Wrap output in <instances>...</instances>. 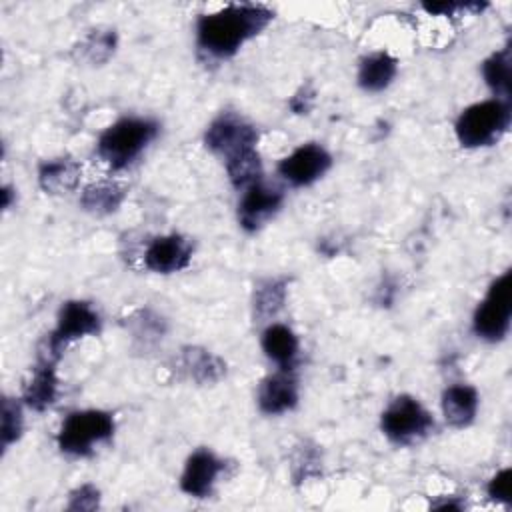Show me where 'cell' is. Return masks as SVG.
Here are the masks:
<instances>
[{
	"label": "cell",
	"instance_id": "12",
	"mask_svg": "<svg viewBox=\"0 0 512 512\" xmlns=\"http://www.w3.org/2000/svg\"><path fill=\"white\" fill-rule=\"evenodd\" d=\"M222 468L224 464L214 452L200 448L194 454H190V458L186 460V466L180 478V488L190 496L204 498L210 494Z\"/></svg>",
	"mask_w": 512,
	"mask_h": 512
},
{
	"label": "cell",
	"instance_id": "1",
	"mask_svg": "<svg viewBox=\"0 0 512 512\" xmlns=\"http://www.w3.org/2000/svg\"><path fill=\"white\" fill-rule=\"evenodd\" d=\"M272 16L274 14L260 4H232L218 12L204 14L196 24L198 46L214 58H228L246 40L262 32Z\"/></svg>",
	"mask_w": 512,
	"mask_h": 512
},
{
	"label": "cell",
	"instance_id": "20",
	"mask_svg": "<svg viewBox=\"0 0 512 512\" xmlns=\"http://www.w3.org/2000/svg\"><path fill=\"white\" fill-rule=\"evenodd\" d=\"M224 162H226L228 178L236 188H248L250 184L258 182L262 176V162L256 148L240 150L228 156Z\"/></svg>",
	"mask_w": 512,
	"mask_h": 512
},
{
	"label": "cell",
	"instance_id": "22",
	"mask_svg": "<svg viewBox=\"0 0 512 512\" xmlns=\"http://www.w3.org/2000/svg\"><path fill=\"white\" fill-rule=\"evenodd\" d=\"M122 188L118 184H110V182H100V184H92L84 190L82 194V206L90 212L96 214H106L118 208V204L122 202Z\"/></svg>",
	"mask_w": 512,
	"mask_h": 512
},
{
	"label": "cell",
	"instance_id": "27",
	"mask_svg": "<svg viewBox=\"0 0 512 512\" xmlns=\"http://www.w3.org/2000/svg\"><path fill=\"white\" fill-rule=\"evenodd\" d=\"M98 500H100L98 490L90 484H84L72 492L68 508L70 510H94L98 506Z\"/></svg>",
	"mask_w": 512,
	"mask_h": 512
},
{
	"label": "cell",
	"instance_id": "10",
	"mask_svg": "<svg viewBox=\"0 0 512 512\" xmlns=\"http://www.w3.org/2000/svg\"><path fill=\"white\" fill-rule=\"evenodd\" d=\"M282 200L284 194L278 188L268 186L262 180L250 184L248 188H244V194L238 204L240 226L248 232L258 230L272 214L278 212Z\"/></svg>",
	"mask_w": 512,
	"mask_h": 512
},
{
	"label": "cell",
	"instance_id": "17",
	"mask_svg": "<svg viewBox=\"0 0 512 512\" xmlns=\"http://www.w3.org/2000/svg\"><path fill=\"white\" fill-rule=\"evenodd\" d=\"M78 178H80V166L70 158L48 160L38 170V182L42 190L50 194L70 192L72 188H76Z\"/></svg>",
	"mask_w": 512,
	"mask_h": 512
},
{
	"label": "cell",
	"instance_id": "15",
	"mask_svg": "<svg viewBox=\"0 0 512 512\" xmlns=\"http://www.w3.org/2000/svg\"><path fill=\"white\" fill-rule=\"evenodd\" d=\"M56 362L40 358L34 374L24 390V402L34 410H46L58 394V380H56Z\"/></svg>",
	"mask_w": 512,
	"mask_h": 512
},
{
	"label": "cell",
	"instance_id": "7",
	"mask_svg": "<svg viewBox=\"0 0 512 512\" xmlns=\"http://www.w3.org/2000/svg\"><path fill=\"white\" fill-rule=\"evenodd\" d=\"M430 412L412 396L394 398L382 412V432L396 444L414 442L430 432Z\"/></svg>",
	"mask_w": 512,
	"mask_h": 512
},
{
	"label": "cell",
	"instance_id": "24",
	"mask_svg": "<svg viewBox=\"0 0 512 512\" xmlns=\"http://www.w3.org/2000/svg\"><path fill=\"white\" fill-rule=\"evenodd\" d=\"M114 44L116 36L112 30H92L80 44V56L92 64H100L114 52Z\"/></svg>",
	"mask_w": 512,
	"mask_h": 512
},
{
	"label": "cell",
	"instance_id": "18",
	"mask_svg": "<svg viewBox=\"0 0 512 512\" xmlns=\"http://www.w3.org/2000/svg\"><path fill=\"white\" fill-rule=\"evenodd\" d=\"M398 64L386 52H374L360 62L358 84L368 92L384 90L396 76Z\"/></svg>",
	"mask_w": 512,
	"mask_h": 512
},
{
	"label": "cell",
	"instance_id": "11",
	"mask_svg": "<svg viewBox=\"0 0 512 512\" xmlns=\"http://www.w3.org/2000/svg\"><path fill=\"white\" fill-rule=\"evenodd\" d=\"M192 258V244L180 234L154 238L144 252V266L158 274H170L186 268Z\"/></svg>",
	"mask_w": 512,
	"mask_h": 512
},
{
	"label": "cell",
	"instance_id": "26",
	"mask_svg": "<svg viewBox=\"0 0 512 512\" xmlns=\"http://www.w3.org/2000/svg\"><path fill=\"white\" fill-rule=\"evenodd\" d=\"M512 470L510 468H504L500 472H496V476L490 480L488 484V496L496 502H504V504H510L512 496Z\"/></svg>",
	"mask_w": 512,
	"mask_h": 512
},
{
	"label": "cell",
	"instance_id": "29",
	"mask_svg": "<svg viewBox=\"0 0 512 512\" xmlns=\"http://www.w3.org/2000/svg\"><path fill=\"white\" fill-rule=\"evenodd\" d=\"M308 454H310V448H304V450H300V458H296V462H308ZM310 464H304V472H302V476L306 478V476H310V468H308Z\"/></svg>",
	"mask_w": 512,
	"mask_h": 512
},
{
	"label": "cell",
	"instance_id": "28",
	"mask_svg": "<svg viewBox=\"0 0 512 512\" xmlns=\"http://www.w3.org/2000/svg\"><path fill=\"white\" fill-rule=\"evenodd\" d=\"M482 4H456V2H432V4H424V10H428L430 14H456L460 10H480Z\"/></svg>",
	"mask_w": 512,
	"mask_h": 512
},
{
	"label": "cell",
	"instance_id": "13",
	"mask_svg": "<svg viewBox=\"0 0 512 512\" xmlns=\"http://www.w3.org/2000/svg\"><path fill=\"white\" fill-rule=\"evenodd\" d=\"M298 384L290 370L280 368L262 380L258 388V406L266 414H282L296 406Z\"/></svg>",
	"mask_w": 512,
	"mask_h": 512
},
{
	"label": "cell",
	"instance_id": "2",
	"mask_svg": "<svg viewBox=\"0 0 512 512\" xmlns=\"http://www.w3.org/2000/svg\"><path fill=\"white\" fill-rule=\"evenodd\" d=\"M156 134L158 124L154 120L120 118L100 134L96 150L108 166L122 170L142 154V150L156 138Z\"/></svg>",
	"mask_w": 512,
	"mask_h": 512
},
{
	"label": "cell",
	"instance_id": "6",
	"mask_svg": "<svg viewBox=\"0 0 512 512\" xmlns=\"http://www.w3.org/2000/svg\"><path fill=\"white\" fill-rule=\"evenodd\" d=\"M100 330L98 312L82 300H70L62 306L58 314V324L52 334L46 338V346L40 352V358L58 362L64 348L88 334H96Z\"/></svg>",
	"mask_w": 512,
	"mask_h": 512
},
{
	"label": "cell",
	"instance_id": "21",
	"mask_svg": "<svg viewBox=\"0 0 512 512\" xmlns=\"http://www.w3.org/2000/svg\"><path fill=\"white\" fill-rule=\"evenodd\" d=\"M182 362L190 376L200 384L216 382L224 374V364L214 354L202 348H186L182 354Z\"/></svg>",
	"mask_w": 512,
	"mask_h": 512
},
{
	"label": "cell",
	"instance_id": "5",
	"mask_svg": "<svg viewBox=\"0 0 512 512\" xmlns=\"http://www.w3.org/2000/svg\"><path fill=\"white\" fill-rule=\"evenodd\" d=\"M512 314V272L498 276L474 312V332L488 342H500L510 328Z\"/></svg>",
	"mask_w": 512,
	"mask_h": 512
},
{
	"label": "cell",
	"instance_id": "4",
	"mask_svg": "<svg viewBox=\"0 0 512 512\" xmlns=\"http://www.w3.org/2000/svg\"><path fill=\"white\" fill-rule=\"evenodd\" d=\"M114 432V418L104 410L70 412L58 432V448L72 456H86L94 444L104 442Z\"/></svg>",
	"mask_w": 512,
	"mask_h": 512
},
{
	"label": "cell",
	"instance_id": "16",
	"mask_svg": "<svg viewBox=\"0 0 512 512\" xmlns=\"http://www.w3.org/2000/svg\"><path fill=\"white\" fill-rule=\"evenodd\" d=\"M262 350L266 356L284 370H292L298 356V338L284 324H272L262 334Z\"/></svg>",
	"mask_w": 512,
	"mask_h": 512
},
{
	"label": "cell",
	"instance_id": "14",
	"mask_svg": "<svg viewBox=\"0 0 512 512\" xmlns=\"http://www.w3.org/2000/svg\"><path fill=\"white\" fill-rule=\"evenodd\" d=\"M478 410V392L468 384H454L442 394V412L448 424L456 428L468 426Z\"/></svg>",
	"mask_w": 512,
	"mask_h": 512
},
{
	"label": "cell",
	"instance_id": "3",
	"mask_svg": "<svg viewBox=\"0 0 512 512\" xmlns=\"http://www.w3.org/2000/svg\"><path fill=\"white\" fill-rule=\"evenodd\" d=\"M510 104L498 98L468 106L456 120L458 142L466 148L496 144L510 126Z\"/></svg>",
	"mask_w": 512,
	"mask_h": 512
},
{
	"label": "cell",
	"instance_id": "19",
	"mask_svg": "<svg viewBox=\"0 0 512 512\" xmlns=\"http://www.w3.org/2000/svg\"><path fill=\"white\" fill-rule=\"evenodd\" d=\"M510 48H502L494 52L482 66V74L486 84L492 88L498 100L510 102V92H512V82H510Z\"/></svg>",
	"mask_w": 512,
	"mask_h": 512
},
{
	"label": "cell",
	"instance_id": "23",
	"mask_svg": "<svg viewBox=\"0 0 512 512\" xmlns=\"http://www.w3.org/2000/svg\"><path fill=\"white\" fill-rule=\"evenodd\" d=\"M284 300H286L284 280L270 278L258 284L254 292V310L260 318H270L284 306Z\"/></svg>",
	"mask_w": 512,
	"mask_h": 512
},
{
	"label": "cell",
	"instance_id": "25",
	"mask_svg": "<svg viewBox=\"0 0 512 512\" xmlns=\"http://www.w3.org/2000/svg\"><path fill=\"white\" fill-rule=\"evenodd\" d=\"M22 432V410L20 406L10 400L4 398L2 402V446L8 448Z\"/></svg>",
	"mask_w": 512,
	"mask_h": 512
},
{
	"label": "cell",
	"instance_id": "9",
	"mask_svg": "<svg viewBox=\"0 0 512 512\" xmlns=\"http://www.w3.org/2000/svg\"><path fill=\"white\" fill-rule=\"evenodd\" d=\"M332 164L330 154L320 144H302L280 160L278 172L292 186H308L318 180Z\"/></svg>",
	"mask_w": 512,
	"mask_h": 512
},
{
	"label": "cell",
	"instance_id": "8",
	"mask_svg": "<svg viewBox=\"0 0 512 512\" xmlns=\"http://www.w3.org/2000/svg\"><path fill=\"white\" fill-rule=\"evenodd\" d=\"M204 142L212 152L222 154L226 160L240 150L256 148L258 132L242 118L234 114H222L208 126Z\"/></svg>",
	"mask_w": 512,
	"mask_h": 512
}]
</instances>
